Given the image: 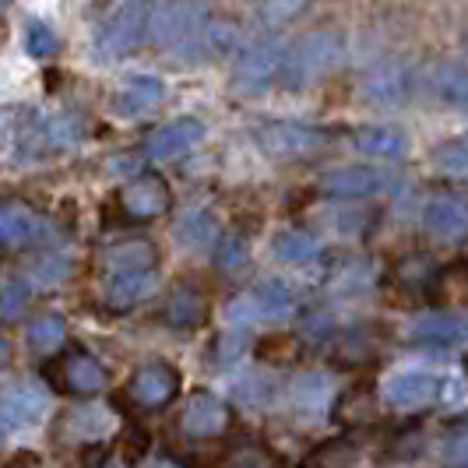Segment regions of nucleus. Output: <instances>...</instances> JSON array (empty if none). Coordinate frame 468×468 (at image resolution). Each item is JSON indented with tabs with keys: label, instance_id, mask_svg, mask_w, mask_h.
Masks as SVG:
<instances>
[{
	"label": "nucleus",
	"instance_id": "f257e3e1",
	"mask_svg": "<svg viewBox=\"0 0 468 468\" xmlns=\"http://www.w3.org/2000/svg\"><path fill=\"white\" fill-rule=\"evenodd\" d=\"M342 60H346V36L331 28H317V32H306L303 39H296L292 47H285L279 81L289 92H300V89L317 85L321 78H328L331 70H338Z\"/></svg>",
	"mask_w": 468,
	"mask_h": 468
},
{
	"label": "nucleus",
	"instance_id": "f03ea898",
	"mask_svg": "<svg viewBox=\"0 0 468 468\" xmlns=\"http://www.w3.org/2000/svg\"><path fill=\"white\" fill-rule=\"evenodd\" d=\"M148 18H152V0H123L106 22L95 28L92 49L102 60L127 57L148 39Z\"/></svg>",
	"mask_w": 468,
	"mask_h": 468
},
{
	"label": "nucleus",
	"instance_id": "7ed1b4c3",
	"mask_svg": "<svg viewBox=\"0 0 468 468\" xmlns=\"http://www.w3.org/2000/svg\"><path fill=\"white\" fill-rule=\"evenodd\" d=\"M205 22H208L205 0H163L152 4L148 39L163 49H187Z\"/></svg>",
	"mask_w": 468,
	"mask_h": 468
},
{
	"label": "nucleus",
	"instance_id": "20e7f679",
	"mask_svg": "<svg viewBox=\"0 0 468 468\" xmlns=\"http://www.w3.org/2000/svg\"><path fill=\"white\" fill-rule=\"evenodd\" d=\"M296 306V292L282 279H264L250 285L247 292H239L229 303V321L236 328H254V324H271L289 317Z\"/></svg>",
	"mask_w": 468,
	"mask_h": 468
},
{
	"label": "nucleus",
	"instance_id": "39448f33",
	"mask_svg": "<svg viewBox=\"0 0 468 468\" xmlns=\"http://www.w3.org/2000/svg\"><path fill=\"white\" fill-rule=\"evenodd\" d=\"M282 57H285V43L275 36H264L254 39L250 47L239 49L233 68V89L239 95H261L268 92L275 81H279Z\"/></svg>",
	"mask_w": 468,
	"mask_h": 468
},
{
	"label": "nucleus",
	"instance_id": "423d86ee",
	"mask_svg": "<svg viewBox=\"0 0 468 468\" xmlns=\"http://www.w3.org/2000/svg\"><path fill=\"white\" fill-rule=\"evenodd\" d=\"M176 395H180V370L169 359H148L127 380V399L141 412H159Z\"/></svg>",
	"mask_w": 468,
	"mask_h": 468
},
{
	"label": "nucleus",
	"instance_id": "0eeeda50",
	"mask_svg": "<svg viewBox=\"0 0 468 468\" xmlns=\"http://www.w3.org/2000/svg\"><path fill=\"white\" fill-rule=\"evenodd\" d=\"M324 141L328 134L321 127L300 123V120H275L258 131V144L268 159H303L310 152H317Z\"/></svg>",
	"mask_w": 468,
	"mask_h": 468
},
{
	"label": "nucleus",
	"instance_id": "6e6552de",
	"mask_svg": "<svg viewBox=\"0 0 468 468\" xmlns=\"http://www.w3.org/2000/svg\"><path fill=\"white\" fill-rule=\"evenodd\" d=\"M47 380L64 395L92 399L106 388V367L89 349H68L53 363V374L47 370Z\"/></svg>",
	"mask_w": 468,
	"mask_h": 468
},
{
	"label": "nucleus",
	"instance_id": "1a4fd4ad",
	"mask_svg": "<svg viewBox=\"0 0 468 468\" xmlns=\"http://www.w3.org/2000/svg\"><path fill=\"white\" fill-rule=\"evenodd\" d=\"M120 211L127 222H152V218H163L169 205H173V190L165 184L159 173H141L134 176L127 187L117 194Z\"/></svg>",
	"mask_w": 468,
	"mask_h": 468
},
{
	"label": "nucleus",
	"instance_id": "9d476101",
	"mask_svg": "<svg viewBox=\"0 0 468 468\" xmlns=\"http://www.w3.org/2000/svg\"><path fill=\"white\" fill-rule=\"evenodd\" d=\"M229 405L211 395V391H194L180 412V430L194 437V441H211V437H222L229 430Z\"/></svg>",
	"mask_w": 468,
	"mask_h": 468
},
{
	"label": "nucleus",
	"instance_id": "9b49d317",
	"mask_svg": "<svg viewBox=\"0 0 468 468\" xmlns=\"http://www.w3.org/2000/svg\"><path fill=\"white\" fill-rule=\"evenodd\" d=\"M359 95L374 106H401L412 95V70L399 60H384L363 74Z\"/></svg>",
	"mask_w": 468,
	"mask_h": 468
},
{
	"label": "nucleus",
	"instance_id": "f8f14e48",
	"mask_svg": "<svg viewBox=\"0 0 468 468\" xmlns=\"http://www.w3.org/2000/svg\"><path fill=\"white\" fill-rule=\"evenodd\" d=\"M441 388H444V380L437 374L405 370V374H395L384 384V401L399 412H416V409H426V405L441 399Z\"/></svg>",
	"mask_w": 468,
	"mask_h": 468
},
{
	"label": "nucleus",
	"instance_id": "ddd939ff",
	"mask_svg": "<svg viewBox=\"0 0 468 468\" xmlns=\"http://www.w3.org/2000/svg\"><path fill=\"white\" fill-rule=\"evenodd\" d=\"M47 236V218L25 201H4L0 205V247L7 250H28Z\"/></svg>",
	"mask_w": 468,
	"mask_h": 468
},
{
	"label": "nucleus",
	"instance_id": "4468645a",
	"mask_svg": "<svg viewBox=\"0 0 468 468\" xmlns=\"http://www.w3.org/2000/svg\"><path fill=\"white\" fill-rule=\"evenodd\" d=\"M201 138H205V123L197 117H180L173 123H163L159 131H152L144 148L155 163H173V159L187 155L190 148H197Z\"/></svg>",
	"mask_w": 468,
	"mask_h": 468
},
{
	"label": "nucleus",
	"instance_id": "2eb2a0df",
	"mask_svg": "<svg viewBox=\"0 0 468 468\" xmlns=\"http://www.w3.org/2000/svg\"><path fill=\"white\" fill-rule=\"evenodd\" d=\"M163 321L176 331H194L208 321V296L197 282H176L165 296Z\"/></svg>",
	"mask_w": 468,
	"mask_h": 468
},
{
	"label": "nucleus",
	"instance_id": "dca6fc26",
	"mask_svg": "<svg viewBox=\"0 0 468 468\" xmlns=\"http://www.w3.org/2000/svg\"><path fill=\"white\" fill-rule=\"evenodd\" d=\"M384 187H388V176L380 169H370V165H342V169H331L321 176V190L328 197H342V201L374 197Z\"/></svg>",
	"mask_w": 468,
	"mask_h": 468
},
{
	"label": "nucleus",
	"instance_id": "f3484780",
	"mask_svg": "<svg viewBox=\"0 0 468 468\" xmlns=\"http://www.w3.org/2000/svg\"><path fill=\"white\" fill-rule=\"evenodd\" d=\"M422 229L433 239H441V243H458L468 229L465 201L454 197V194H437L422 211Z\"/></svg>",
	"mask_w": 468,
	"mask_h": 468
},
{
	"label": "nucleus",
	"instance_id": "a211bd4d",
	"mask_svg": "<svg viewBox=\"0 0 468 468\" xmlns=\"http://www.w3.org/2000/svg\"><path fill=\"white\" fill-rule=\"evenodd\" d=\"M155 292V271H106L102 279V303L113 314H123Z\"/></svg>",
	"mask_w": 468,
	"mask_h": 468
},
{
	"label": "nucleus",
	"instance_id": "6ab92c4d",
	"mask_svg": "<svg viewBox=\"0 0 468 468\" xmlns=\"http://www.w3.org/2000/svg\"><path fill=\"white\" fill-rule=\"evenodd\" d=\"M462 338H465V321H462V314H451V310L426 314L409 328V342L420 349H451Z\"/></svg>",
	"mask_w": 468,
	"mask_h": 468
},
{
	"label": "nucleus",
	"instance_id": "aec40b11",
	"mask_svg": "<svg viewBox=\"0 0 468 468\" xmlns=\"http://www.w3.org/2000/svg\"><path fill=\"white\" fill-rule=\"evenodd\" d=\"M25 141H32L39 152H68L81 141V120L74 113H53V117L43 120L32 117Z\"/></svg>",
	"mask_w": 468,
	"mask_h": 468
},
{
	"label": "nucleus",
	"instance_id": "412c9836",
	"mask_svg": "<svg viewBox=\"0 0 468 468\" xmlns=\"http://www.w3.org/2000/svg\"><path fill=\"white\" fill-rule=\"evenodd\" d=\"M43 409H47V395L43 391H36V388H11L0 399V437L32 426L43 416Z\"/></svg>",
	"mask_w": 468,
	"mask_h": 468
},
{
	"label": "nucleus",
	"instance_id": "4be33fe9",
	"mask_svg": "<svg viewBox=\"0 0 468 468\" xmlns=\"http://www.w3.org/2000/svg\"><path fill=\"white\" fill-rule=\"evenodd\" d=\"M352 144H356V152H363L370 159H388V163H395L409 152L405 131L391 127V123H367V127L352 131Z\"/></svg>",
	"mask_w": 468,
	"mask_h": 468
},
{
	"label": "nucleus",
	"instance_id": "5701e85b",
	"mask_svg": "<svg viewBox=\"0 0 468 468\" xmlns=\"http://www.w3.org/2000/svg\"><path fill=\"white\" fill-rule=\"evenodd\" d=\"M163 95H165L163 78H155V74H134L113 95V110H117L120 117H138V113H148L152 106H159Z\"/></svg>",
	"mask_w": 468,
	"mask_h": 468
},
{
	"label": "nucleus",
	"instance_id": "b1692460",
	"mask_svg": "<svg viewBox=\"0 0 468 468\" xmlns=\"http://www.w3.org/2000/svg\"><path fill=\"white\" fill-rule=\"evenodd\" d=\"M106 271H159V250L152 239H120L102 250Z\"/></svg>",
	"mask_w": 468,
	"mask_h": 468
},
{
	"label": "nucleus",
	"instance_id": "393cba45",
	"mask_svg": "<svg viewBox=\"0 0 468 468\" xmlns=\"http://www.w3.org/2000/svg\"><path fill=\"white\" fill-rule=\"evenodd\" d=\"M173 239L184 250H211L215 239H218V222H215V215L208 208H190L173 226Z\"/></svg>",
	"mask_w": 468,
	"mask_h": 468
},
{
	"label": "nucleus",
	"instance_id": "a878e982",
	"mask_svg": "<svg viewBox=\"0 0 468 468\" xmlns=\"http://www.w3.org/2000/svg\"><path fill=\"white\" fill-rule=\"evenodd\" d=\"M356 462H359V444L352 437H331L310 447L300 468H356Z\"/></svg>",
	"mask_w": 468,
	"mask_h": 468
},
{
	"label": "nucleus",
	"instance_id": "bb28decb",
	"mask_svg": "<svg viewBox=\"0 0 468 468\" xmlns=\"http://www.w3.org/2000/svg\"><path fill=\"white\" fill-rule=\"evenodd\" d=\"M433 95L451 106V110H465V95H468V85H465V60H458V57H451V60H441L437 70H433Z\"/></svg>",
	"mask_w": 468,
	"mask_h": 468
},
{
	"label": "nucleus",
	"instance_id": "cd10ccee",
	"mask_svg": "<svg viewBox=\"0 0 468 468\" xmlns=\"http://www.w3.org/2000/svg\"><path fill=\"white\" fill-rule=\"evenodd\" d=\"M331 420L342 422V426H359V422L377 420V395L370 388H349L342 391L335 409H331Z\"/></svg>",
	"mask_w": 468,
	"mask_h": 468
},
{
	"label": "nucleus",
	"instance_id": "c85d7f7f",
	"mask_svg": "<svg viewBox=\"0 0 468 468\" xmlns=\"http://www.w3.org/2000/svg\"><path fill=\"white\" fill-rule=\"evenodd\" d=\"M433 279H437V264H433V258H426V254H409L395 268V282H399L409 296H430Z\"/></svg>",
	"mask_w": 468,
	"mask_h": 468
},
{
	"label": "nucleus",
	"instance_id": "c756f323",
	"mask_svg": "<svg viewBox=\"0 0 468 468\" xmlns=\"http://www.w3.org/2000/svg\"><path fill=\"white\" fill-rule=\"evenodd\" d=\"M236 43H239V32H236L233 22H205V28L194 36V43L187 49H197L201 60H215V57H226L233 53Z\"/></svg>",
	"mask_w": 468,
	"mask_h": 468
},
{
	"label": "nucleus",
	"instance_id": "7c9ffc66",
	"mask_svg": "<svg viewBox=\"0 0 468 468\" xmlns=\"http://www.w3.org/2000/svg\"><path fill=\"white\" fill-rule=\"evenodd\" d=\"M271 254L285 264H310V261L321 258V243L303 229H282L271 239Z\"/></svg>",
	"mask_w": 468,
	"mask_h": 468
},
{
	"label": "nucleus",
	"instance_id": "2f4dec72",
	"mask_svg": "<svg viewBox=\"0 0 468 468\" xmlns=\"http://www.w3.org/2000/svg\"><path fill=\"white\" fill-rule=\"evenodd\" d=\"M68 342V321L60 314H39L28 324V349L36 356H53Z\"/></svg>",
	"mask_w": 468,
	"mask_h": 468
},
{
	"label": "nucleus",
	"instance_id": "473e14b6",
	"mask_svg": "<svg viewBox=\"0 0 468 468\" xmlns=\"http://www.w3.org/2000/svg\"><path fill=\"white\" fill-rule=\"evenodd\" d=\"M335 359L342 367H367L377 359V338L367 331H342L335 342Z\"/></svg>",
	"mask_w": 468,
	"mask_h": 468
},
{
	"label": "nucleus",
	"instance_id": "72a5a7b5",
	"mask_svg": "<svg viewBox=\"0 0 468 468\" xmlns=\"http://www.w3.org/2000/svg\"><path fill=\"white\" fill-rule=\"evenodd\" d=\"M430 163H433V169H437V173L462 180V176H465V169H468V144L462 138L444 141V144H437V148H433Z\"/></svg>",
	"mask_w": 468,
	"mask_h": 468
},
{
	"label": "nucleus",
	"instance_id": "f704fd0d",
	"mask_svg": "<svg viewBox=\"0 0 468 468\" xmlns=\"http://www.w3.org/2000/svg\"><path fill=\"white\" fill-rule=\"evenodd\" d=\"M303 7L306 0H258V22L264 28H282V25L292 22Z\"/></svg>",
	"mask_w": 468,
	"mask_h": 468
},
{
	"label": "nucleus",
	"instance_id": "c9c22d12",
	"mask_svg": "<svg viewBox=\"0 0 468 468\" xmlns=\"http://www.w3.org/2000/svg\"><path fill=\"white\" fill-rule=\"evenodd\" d=\"M243 352H247V335H243V328L229 331V335H218V342L211 349V367L215 370H226V367H233V363L243 359Z\"/></svg>",
	"mask_w": 468,
	"mask_h": 468
},
{
	"label": "nucleus",
	"instance_id": "e433bc0d",
	"mask_svg": "<svg viewBox=\"0 0 468 468\" xmlns=\"http://www.w3.org/2000/svg\"><path fill=\"white\" fill-rule=\"evenodd\" d=\"M57 32H53V25L47 22H28L25 28V49H28V57H36V60H47L57 53Z\"/></svg>",
	"mask_w": 468,
	"mask_h": 468
},
{
	"label": "nucleus",
	"instance_id": "4c0bfd02",
	"mask_svg": "<svg viewBox=\"0 0 468 468\" xmlns=\"http://www.w3.org/2000/svg\"><path fill=\"white\" fill-rule=\"evenodd\" d=\"M215 264L222 268V271H236L239 264H247V243H243V236H218L215 239Z\"/></svg>",
	"mask_w": 468,
	"mask_h": 468
},
{
	"label": "nucleus",
	"instance_id": "58836bf2",
	"mask_svg": "<svg viewBox=\"0 0 468 468\" xmlns=\"http://www.w3.org/2000/svg\"><path fill=\"white\" fill-rule=\"evenodd\" d=\"M28 306V285L25 282H4L0 285V321H18Z\"/></svg>",
	"mask_w": 468,
	"mask_h": 468
},
{
	"label": "nucleus",
	"instance_id": "ea45409f",
	"mask_svg": "<svg viewBox=\"0 0 468 468\" xmlns=\"http://www.w3.org/2000/svg\"><path fill=\"white\" fill-rule=\"evenodd\" d=\"M296 399H300V405L306 401V409H314L317 401L328 399V380H324L321 374L300 377V384H296Z\"/></svg>",
	"mask_w": 468,
	"mask_h": 468
},
{
	"label": "nucleus",
	"instance_id": "a19ab883",
	"mask_svg": "<svg viewBox=\"0 0 468 468\" xmlns=\"http://www.w3.org/2000/svg\"><path fill=\"white\" fill-rule=\"evenodd\" d=\"M120 447H123V462H127V465H138L141 458L148 454V433L134 426V430H127V433H123Z\"/></svg>",
	"mask_w": 468,
	"mask_h": 468
},
{
	"label": "nucleus",
	"instance_id": "79ce46f5",
	"mask_svg": "<svg viewBox=\"0 0 468 468\" xmlns=\"http://www.w3.org/2000/svg\"><path fill=\"white\" fill-rule=\"evenodd\" d=\"M300 335H303L306 342H321V338H331V321L324 314H314V317H306L303 324H300Z\"/></svg>",
	"mask_w": 468,
	"mask_h": 468
},
{
	"label": "nucleus",
	"instance_id": "37998d69",
	"mask_svg": "<svg viewBox=\"0 0 468 468\" xmlns=\"http://www.w3.org/2000/svg\"><path fill=\"white\" fill-rule=\"evenodd\" d=\"M7 363H11V342H7L4 335H0V370H4Z\"/></svg>",
	"mask_w": 468,
	"mask_h": 468
},
{
	"label": "nucleus",
	"instance_id": "c03bdc74",
	"mask_svg": "<svg viewBox=\"0 0 468 468\" xmlns=\"http://www.w3.org/2000/svg\"><path fill=\"white\" fill-rule=\"evenodd\" d=\"M152 468H180V465H173V462H155Z\"/></svg>",
	"mask_w": 468,
	"mask_h": 468
},
{
	"label": "nucleus",
	"instance_id": "a18cd8bd",
	"mask_svg": "<svg viewBox=\"0 0 468 468\" xmlns=\"http://www.w3.org/2000/svg\"><path fill=\"white\" fill-rule=\"evenodd\" d=\"M7 7H11V0H0V15H4V11H7Z\"/></svg>",
	"mask_w": 468,
	"mask_h": 468
},
{
	"label": "nucleus",
	"instance_id": "49530a36",
	"mask_svg": "<svg viewBox=\"0 0 468 468\" xmlns=\"http://www.w3.org/2000/svg\"><path fill=\"white\" fill-rule=\"evenodd\" d=\"M95 468H106V462H102V465H95Z\"/></svg>",
	"mask_w": 468,
	"mask_h": 468
}]
</instances>
